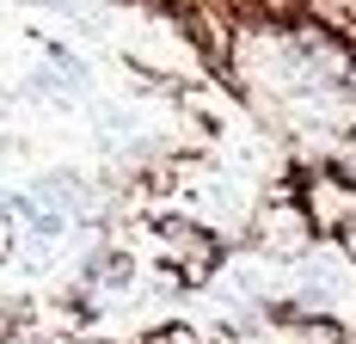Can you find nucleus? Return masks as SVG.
<instances>
[{
	"label": "nucleus",
	"instance_id": "1",
	"mask_svg": "<svg viewBox=\"0 0 356 344\" xmlns=\"http://www.w3.org/2000/svg\"><path fill=\"white\" fill-rule=\"evenodd\" d=\"M31 228L43 234V240H56V234H62V215H49V209H37V215H31Z\"/></svg>",
	"mask_w": 356,
	"mask_h": 344
}]
</instances>
